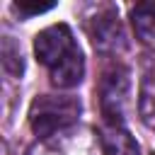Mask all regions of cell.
I'll return each instance as SVG.
<instances>
[{"label": "cell", "mask_w": 155, "mask_h": 155, "mask_svg": "<svg viewBox=\"0 0 155 155\" xmlns=\"http://www.w3.org/2000/svg\"><path fill=\"white\" fill-rule=\"evenodd\" d=\"M153 155H155V153H153Z\"/></svg>", "instance_id": "8fae6325"}, {"label": "cell", "mask_w": 155, "mask_h": 155, "mask_svg": "<svg viewBox=\"0 0 155 155\" xmlns=\"http://www.w3.org/2000/svg\"><path fill=\"white\" fill-rule=\"evenodd\" d=\"M2 65H5V70L10 73V75H22V70H24V61H22V51H19V46L12 41V36H5V41H2Z\"/></svg>", "instance_id": "9c48e42d"}, {"label": "cell", "mask_w": 155, "mask_h": 155, "mask_svg": "<svg viewBox=\"0 0 155 155\" xmlns=\"http://www.w3.org/2000/svg\"><path fill=\"white\" fill-rule=\"evenodd\" d=\"M22 17H34V15H41V12H48L53 7V2H27V0H17L12 5Z\"/></svg>", "instance_id": "30bf717a"}, {"label": "cell", "mask_w": 155, "mask_h": 155, "mask_svg": "<svg viewBox=\"0 0 155 155\" xmlns=\"http://www.w3.org/2000/svg\"><path fill=\"white\" fill-rule=\"evenodd\" d=\"M99 145L104 155H140V148L136 138L124 126H109L104 124L99 128Z\"/></svg>", "instance_id": "5b68a950"}, {"label": "cell", "mask_w": 155, "mask_h": 155, "mask_svg": "<svg viewBox=\"0 0 155 155\" xmlns=\"http://www.w3.org/2000/svg\"><path fill=\"white\" fill-rule=\"evenodd\" d=\"M128 15L136 36L140 41H155V2H136Z\"/></svg>", "instance_id": "52a82bcc"}, {"label": "cell", "mask_w": 155, "mask_h": 155, "mask_svg": "<svg viewBox=\"0 0 155 155\" xmlns=\"http://www.w3.org/2000/svg\"><path fill=\"white\" fill-rule=\"evenodd\" d=\"M97 97H99V109L102 116L109 126H121L128 102H131V78L128 70L124 65H111L102 73L99 78V87H97Z\"/></svg>", "instance_id": "7a4b0ae2"}, {"label": "cell", "mask_w": 155, "mask_h": 155, "mask_svg": "<svg viewBox=\"0 0 155 155\" xmlns=\"http://www.w3.org/2000/svg\"><path fill=\"white\" fill-rule=\"evenodd\" d=\"M85 31L92 46L102 53H114L124 48V27L114 5H94L85 15Z\"/></svg>", "instance_id": "3957f363"}, {"label": "cell", "mask_w": 155, "mask_h": 155, "mask_svg": "<svg viewBox=\"0 0 155 155\" xmlns=\"http://www.w3.org/2000/svg\"><path fill=\"white\" fill-rule=\"evenodd\" d=\"M85 75V58H82V51H73L63 63H58L53 70H48V78H51V85L53 87H61V90H70L75 85H80Z\"/></svg>", "instance_id": "8992f818"}, {"label": "cell", "mask_w": 155, "mask_h": 155, "mask_svg": "<svg viewBox=\"0 0 155 155\" xmlns=\"http://www.w3.org/2000/svg\"><path fill=\"white\" fill-rule=\"evenodd\" d=\"M138 114L140 121L155 131V70H148L140 80V90H138Z\"/></svg>", "instance_id": "ba28073f"}, {"label": "cell", "mask_w": 155, "mask_h": 155, "mask_svg": "<svg viewBox=\"0 0 155 155\" xmlns=\"http://www.w3.org/2000/svg\"><path fill=\"white\" fill-rule=\"evenodd\" d=\"M80 46L75 44V36L70 31L68 24H51L46 29H41L34 36V53L36 61L41 65H46L48 70H53L58 63H63L73 51H78Z\"/></svg>", "instance_id": "277c9868"}, {"label": "cell", "mask_w": 155, "mask_h": 155, "mask_svg": "<svg viewBox=\"0 0 155 155\" xmlns=\"http://www.w3.org/2000/svg\"><path fill=\"white\" fill-rule=\"evenodd\" d=\"M82 104L70 94H39L29 107V126L39 138H51L80 119Z\"/></svg>", "instance_id": "6da1fadb"}]
</instances>
